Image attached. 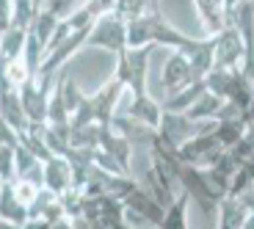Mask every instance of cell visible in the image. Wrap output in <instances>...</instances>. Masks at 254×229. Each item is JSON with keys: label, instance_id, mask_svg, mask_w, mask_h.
Returning <instances> with one entry per match:
<instances>
[{"label": "cell", "instance_id": "cell-1", "mask_svg": "<svg viewBox=\"0 0 254 229\" xmlns=\"http://www.w3.org/2000/svg\"><path fill=\"white\" fill-rule=\"evenodd\" d=\"M127 45L130 47H166V50H177L183 56L196 50L199 39L183 33L174 28L169 19H163L160 11H149L144 17L127 22Z\"/></svg>", "mask_w": 254, "mask_h": 229}, {"label": "cell", "instance_id": "cell-2", "mask_svg": "<svg viewBox=\"0 0 254 229\" xmlns=\"http://www.w3.org/2000/svg\"><path fill=\"white\" fill-rule=\"evenodd\" d=\"M122 89H125V86H122L116 77H111L97 94H91V97L83 94L77 111L72 114V127H86V124H100V127H105V124H111Z\"/></svg>", "mask_w": 254, "mask_h": 229}, {"label": "cell", "instance_id": "cell-3", "mask_svg": "<svg viewBox=\"0 0 254 229\" xmlns=\"http://www.w3.org/2000/svg\"><path fill=\"white\" fill-rule=\"evenodd\" d=\"M155 47H130L116 58V80L130 91V97L146 94V72H149V58Z\"/></svg>", "mask_w": 254, "mask_h": 229}, {"label": "cell", "instance_id": "cell-4", "mask_svg": "<svg viewBox=\"0 0 254 229\" xmlns=\"http://www.w3.org/2000/svg\"><path fill=\"white\" fill-rule=\"evenodd\" d=\"M216 127V121H193L185 114H172V111H163L160 116V127L155 130V138L169 149H180L188 138H196L202 133H210Z\"/></svg>", "mask_w": 254, "mask_h": 229}, {"label": "cell", "instance_id": "cell-5", "mask_svg": "<svg viewBox=\"0 0 254 229\" xmlns=\"http://www.w3.org/2000/svg\"><path fill=\"white\" fill-rule=\"evenodd\" d=\"M86 47L108 50L119 58L122 53L130 50V45H127V22L119 19L116 14H102V17H97L89 36H86Z\"/></svg>", "mask_w": 254, "mask_h": 229}, {"label": "cell", "instance_id": "cell-6", "mask_svg": "<svg viewBox=\"0 0 254 229\" xmlns=\"http://www.w3.org/2000/svg\"><path fill=\"white\" fill-rule=\"evenodd\" d=\"M177 182H180V191H185L193 202L202 207L204 213H213L218 210V202L224 199V193H218L213 185H210L204 169H196V166H188L183 163L177 172Z\"/></svg>", "mask_w": 254, "mask_h": 229}, {"label": "cell", "instance_id": "cell-7", "mask_svg": "<svg viewBox=\"0 0 254 229\" xmlns=\"http://www.w3.org/2000/svg\"><path fill=\"white\" fill-rule=\"evenodd\" d=\"M53 83L56 77H31L19 89V100L31 124H45L47 111H50V97H53Z\"/></svg>", "mask_w": 254, "mask_h": 229}, {"label": "cell", "instance_id": "cell-8", "mask_svg": "<svg viewBox=\"0 0 254 229\" xmlns=\"http://www.w3.org/2000/svg\"><path fill=\"white\" fill-rule=\"evenodd\" d=\"M224 152H227V149H224V144L216 138L213 130H210V133L196 135V138H188L183 147L177 149L180 160L188 163V166H196V169H210V166L216 163Z\"/></svg>", "mask_w": 254, "mask_h": 229}, {"label": "cell", "instance_id": "cell-9", "mask_svg": "<svg viewBox=\"0 0 254 229\" xmlns=\"http://www.w3.org/2000/svg\"><path fill=\"white\" fill-rule=\"evenodd\" d=\"M122 204H125V216L141 221L146 229L160 227V221H163V210H166V207H163V204H160L149 191H144L141 185L135 188V191L127 193Z\"/></svg>", "mask_w": 254, "mask_h": 229}, {"label": "cell", "instance_id": "cell-10", "mask_svg": "<svg viewBox=\"0 0 254 229\" xmlns=\"http://www.w3.org/2000/svg\"><path fill=\"white\" fill-rule=\"evenodd\" d=\"M199 80H202V77H196V72L190 69V61L183 53L174 50L172 56L166 58L163 72H160V86H163L166 97L177 94V91L188 89V86H193V83H199Z\"/></svg>", "mask_w": 254, "mask_h": 229}, {"label": "cell", "instance_id": "cell-11", "mask_svg": "<svg viewBox=\"0 0 254 229\" xmlns=\"http://www.w3.org/2000/svg\"><path fill=\"white\" fill-rule=\"evenodd\" d=\"M216 42V69H241L243 64V42L232 22H227L221 33L213 36Z\"/></svg>", "mask_w": 254, "mask_h": 229}, {"label": "cell", "instance_id": "cell-12", "mask_svg": "<svg viewBox=\"0 0 254 229\" xmlns=\"http://www.w3.org/2000/svg\"><path fill=\"white\" fill-rule=\"evenodd\" d=\"M0 116H3L17 133H25V130L31 127V121H28V116H25V108H22V100H19V89L11 86L3 75H0Z\"/></svg>", "mask_w": 254, "mask_h": 229}, {"label": "cell", "instance_id": "cell-13", "mask_svg": "<svg viewBox=\"0 0 254 229\" xmlns=\"http://www.w3.org/2000/svg\"><path fill=\"white\" fill-rule=\"evenodd\" d=\"M160 116H163V105H160L158 100H152L149 94L130 97V105H127V119L138 121L141 127H146V130H158L160 127Z\"/></svg>", "mask_w": 254, "mask_h": 229}, {"label": "cell", "instance_id": "cell-14", "mask_svg": "<svg viewBox=\"0 0 254 229\" xmlns=\"http://www.w3.org/2000/svg\"><path fill=\"white\" fill-rule=\"evenodd\" d=\"M69 188H72V163L64 155H53L50 160H45V191L61 196Z\"/></svg>", "mask_w": 254, "mask_h": 229}, {"label": "cell", "instance_id": "cell-15", "mask_svg": "<svg viewBox=\"0 0 254 229\" xmlns=\"http://www.w3.org/2000/svg\"><path fill=\"white\" fill-rule=\"evenodd\" d=\"M199 14V22L204 28V36H216L227 28V8L224 0H193Z\"/></svg>", "mask_w": 254, "mask_h": 229}, {"label": "cell", "instance_id": "cell-16", "mask_svg": "<svg viewBox=\"0 0 254 229\" xmlns=\"http://www.w3.org/2000/svg\"><path fill=\"white\" fill-rule=\"evenodd\" d=\"M100 149H105V152L130 174V141H127L116 127H111V124L100 127Z\"/></svg>", "mask_w": 254, "mask_h": 229}, {"label": "cell", "instance_id": "cell-17", "mask_svg": "<svg viewBox=\"0 0 254 229\" xmlns=\"http://www.w3.org/2000/svg\"><path fill=\"white\" fill-rule=\"evenodd\" d=\"M249 218V207L241 196H224L218 202V229H243Z\"/></svg>", "mask_w": 254, "mask_h": 229}, {"label": "cell", "instance_id": "cell-18", "mask_svg": "<svg viewBox=\"0 0 254 229\" xmlns=\"http://www.w3.org/2000/svg\"><path fill=\"white\" fill-rule=\"evenodd\" d=\"M0 218H6V221L17 224V227H22V224L31 218V216H28V207L14 196L11 182H6V185H3V191H0Z\"/></svg>", "mask_w": 254, "mask_h": 229}, {"label": "cell", "instance_id": "cell-19", "mask_svg": "<svg viewBox=\"0 0 254 229\" xmlns=\"http://www.w3.org/2000/svg\"><path fill=\"white\" fill-rule=\"evenodd\" d=\"M25 39H28L25 28H17V25L8 28V31L0 36V64H8V61L22 56V53H25Z\"/></svg>", "mask_w": 254, "mask_h": 229}, {"label": "cell", "instance_id": "cell-20", "mask_svg": "<svg viewBox=\"0 0 254 229\" xmlns=\"http://www.w3.org/2000/svg\"><path fill=\"white\" fill-rule=\"evenodd\" d=\"M188 202H190V196L185 191H180L174 196V202L163 210L160 229H188Z\"/></svg>", "mask_w": 254, "mask_h": 229}, {"label": "cell", "instance_id": "cell-21", "mask_svg": "<svg viewBox=\"0 0 254 229\" xmlns=\"http://www.w3.org/2000/svg\"><path fill=\"white\" fill-rule=\"evenodd\" d=\"M213 133H216V138L224 144V149H229V147H235L238 141L249 133V119L246 116H238V119H221V121H216Z\"/></svg>", "mask_w": 254, "mask_h": 229}, {"label": "cell", "instance_id": "cell-22", "mask_svg": "<svg viewBox=\"0 0 254 229\" xmlns=\"http://www.w3.org/2000/svg\"><path fill=\"white\" fill-rule=\"evenodd\" d=\"M227 100H221V97H216V94H210L207 89H204V94L199 97L193 105H190L188 111H185V116L188 119H193V121H216V116H218V111H221V105Z\"/></svg>", "mask_w": 254, "mask_h": 229}, {"label": "cell", "instance_id": "cell-23", "mask_svg": "<svg viewBox=\"0 0 254 229\" xmlns=\"http://www.w3.org/2000/svg\"><path fill=\"white\" fill-rule=\"evenodd\" d=\"M202 94H204V80H199V83H193V86H188V89L177 91V94L166 97V100H163V111H172V114H185V111H188Z\"/></svg>", "mask_w": 254, "mask_h": 229}, {"label": "cell", "instance_id": "cell-24", "mask_svg": "<svg viewBox=\"0 0 254 229\" xmlns=\"http://www.w3.org/2000/svg\"><path fill=\"white\" fill-rule=\"evenodd\" d=\"M232 75H235V69H210L207 75H204V89L210 91V94L221 97V100H227V91H229V83H232Z\"/></svg>", "mask_w": 254, "mask_h": 229}, {"label": "cell", "instance_id": "cell-25", "mask_svg": "<svg viewBox=\"0 0 254 229\" xmlns=\"http://www.w3.org/2000/svg\"><path fill=\"white\" fill-rule=\"evenodd\" d=\"M152 8H149V0H119L114 8V14L119 19H125V22H133V19L144 17V14H149Z\"/></svg>", "mask_w": 254, "mask_h": 229}, {"label": "cell", "instance_id": "cell-26", "mask_svg": "<svg viewBox=\"0 0 254 229\" xmlns=\"http://www.w3.org/2000/svg\"><path fill=\"white\" fill-rule=\"evenodd\" d=\"M42 11L53 14L56 19H66L69 14H75L80 8V0H42Z\"/></svg>", "mask_w": 254, "mask_h": 229}, {"label": "cell", "instance_id": "cell-27", "mask_svg": "<svg viewBox=\"0 0 254 229\" xmlns=\"http://www.w3.org/2000/svg\"><path fill=\"white\" fill-rule=\"evenodd\" d=\"M11 188H14V196L25 204V207H31V204L36 202V196L42 193V188H39L36 182H28V179H14Z\"/></svg>", "mask_w": 254, "mask_h": 229}, {"label": "cell", "instance_id": "cell-28", "mask_svg": "<svg viewBox=\"0 0 254 229\" xmlns=\"http://www.w3.org/2000/svg\"><path fill=\"white\" fill-rule=\"evenodd\" d=\"M0 179L3 182H14L17 179V169H14V149L0 147Z\"/></svg>", "mask_w": 254, "mask_h": 229}, {"label": "cell", "instance_id": "cell-29", "mask_svg": "<svg viewBox=\"0 0 254 229\" xmlns=\"http://www.w3.org/2000/svg\"><path fill=\"white\" fill-rule=\"evenodd\" d=\"M17 144H19V133L8 124L6 119H3V116H0V147H11L14 149Z\"/></svg>", "mask_w": 254, "mask_h": 229}, {"label": "cell", "instance_id": "cell-30", "mask_svg": "<svg viewBox=\"0 0 254 229\" xmlns=\"http://www.w3.org/2000/svg\"><path fill=\"white\" fill-rule=\"evenodd\" d=\"M14 25V0H0V36Z\"/></svg>", "mask_w": 254, "mask_h": 229}, {"label": "cell", "instance_id": "cell-31", "mask_svg": "<svg viewBox=\"0 0 254 229\" xmlns=\"http://www.w3.org/2000/svg\"><path fill=\"white\" fill-rule=\"evenodd\" d=\"M116 3L119 0H89L86 3V8L91 11V17H102V14H114V8H116Z\"/></svg>", "mask_w": 254, "mask_h": 229}, {"label": "cell", "instance_id": "cell-32", "mask_svg": "<svg viewBox=\"0 0 254 229\" xmlns=\"http://www.w3.org/2000/svg\"><path fill=\"white\" fill-rule=\"evenodd\" d=\"M22 229H50V221H45V218H28L22 224Z\"/></svg>", "mask_w": 254, "mask_h": 229}, {"label": "cell", "instance_id": "cell-33", "mask_svg": "<svg viewBox=\"0 0 254 229\" xmlns=\"http://www.w3.org/2000/svg\"><path fill=\"white\" fill-rule=\"evenodd\" d=\"M50 229H72V218H69V216L58 218V221H53V224H50Z\"/></svg>", "mask_w": 254, "mask_h": 229}, {"label": "cell", "instance_id": "cell-34", "mask_svg": "<svg viewBox=\"0 0 254 229\" xmlns=\"http://www.w3.org/2000/svg\"><path fill=\"white\" fill-rule=\"evenodd\" d=\"M241 3H243V0H224V8H227V14H229V11H235Z\"/></svg>", "mask_w": 254, "mask_h": 229}, {"label": "cell", "instance_id": "cell-35", "mask_svg": "<svg viewBox=\"0 0 254 229\" xmlns=\"http://www.w3.org/2000/svg\"><path fill=\"white\" fill-rule=\"evenodd\" d=\"M0 229H22V227H17V224L6 221V218H0Z\"/></svg>", "mask_w": 254, "mask_h": 229}, {"label": "cell", "instance_id": "cell-36", "mask_svg": "<svg viewBox=\"0 0 254 229\" xmlns=\"http://www.w3.org/2000/svg\"><path fill=\"white\" fill-rule=\"evenodd\" d=\"M243 229H254V210H249V218H246V224H243Z\"/></svg>", "mask_w": 254, "mask_h": 229}, {"label": "cell", "instance_id": "cell-37", "mask_svg": "<svg viewBox=\"0 0 254 229\" xmlns=\"http://www.w3.org/2000/svg\"><path fill=\"white\" fill-rule=\"evenodd\" d=\"M33 3H36V8H39V6H42V0H33Z\"/></svg>", "mask_w": 254, "mask_h": 229}, {"label": "cell", "instance_id": "cell-38", "mask_svg": "<svg viewBox=\"0 0 254 229\" xmlns=\"http://www.w3.org/2000/svg\"><path fill=\"white\" fill-rule=\"evenodd\" d=\"M3 185H6V182H3V179H0V191H3Z\"/></svg>", "mask_w": 254, "mask_h": 229}, {"label": "cell", "instance_id": "cell-39", "mask_svg": "<svg viewBox=\"0 0 254 229\" xmlns=\"http://www.w3.org/2000/svg\"><path fill=\"white\" fill-rule=\"evenodd\" d=\"M86 3H89V0H80V6H86Z\"/></svg>", "mask_w": 254, "mask_h": 229}, {"label": "cell", "instance_id": "cell-40", "mask_svg": "<svg viewBox=\"0 0 254 229\" xmlns=\"http://www.w3.org/2000/svg\"><path fill=\"white\" fill-rule=\"evenodd\" d=\"M152 229H160V227H152Z\"/></svg>", "mask_w": 254, "mask_h": 229}, {"label": "cell", "instance_id": "cell-41", "mask_svg": "<svg viewBox=\"0 0 254 229\" xmlns=\"http://www.w3.org/2000/svg\"><path fill=\"white\" fill-rule=\"evenodd\" d=\"M252 3H254V0H252Z\"/></svg>", "mask_w": 254, "mask_h": 229}]
</instances>
